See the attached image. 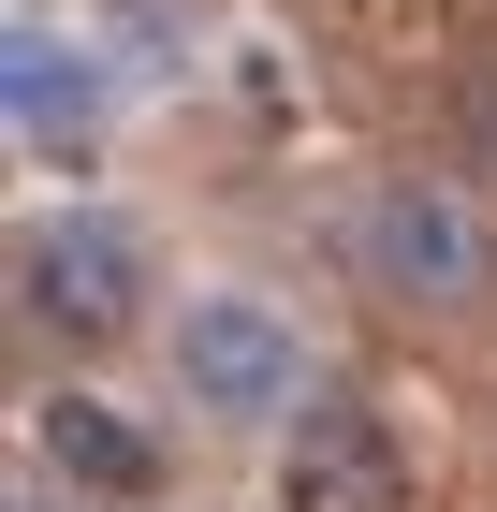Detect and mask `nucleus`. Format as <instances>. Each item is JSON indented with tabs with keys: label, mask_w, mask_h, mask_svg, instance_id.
<instances>
[{
	"label": "nucleus",
	"mask_w": 497,
	"mask_h": 512,
	"mask_svg": "<svg viewBox=\"0 0 497 512\" xmlns=\"http://www.w3.org/2000/svg\"><path fill=\"white\" fill-rule=\"evenodd\" d=\"M351 264H366V293H395V308H483L497 293V220L454 176H381L366 220H351Z\"/></svg>",
	"instance_id": "1"
},
{
	"label": "nucleus",
	"mask_w": 497,
	"mask_h": 512,
	"mask_svg": "<svg viewBox=\"0 0 497 512\" xmlns=\"http://www.w3.org/2000/svg\"><path fill=\"white\" fill-rule=\"evenodd\" d=\"M15 308H30L44 337H74V352L132 337V322H147V235H132L117 205H44L30 235H15Z\"/></svg>",
	"instance_id": "2"
},
{
	"label": "nucleus",
	"mask_w": 497,
	"mask_h": 512,
	"mask_svg": "<svg viewBox=\"0 0 497 512\" xmlns=\"http://www.w3.org/2000/svg\"><path fill=\"white\" fill-rule=\"evenodd\" d=\"M176 395H191L205 425H278L307 395L293 322H278L264 293H191V322H176Z\"/></svg>",
	"instance_id": "3"
},
{
	"label": "nucleus",
	"mask_w": 497,
	"mask_h": 512,
	"mask_svg": "<svg viewBox=\"0 0 497 512\" xmlns=\"http://www.w3.org/2000/svg\"><path fill=\"white\" fill-rule=\"evenodd\" d=\"M278 512H410V439L366 395H307L278 439Z\"/></svg>",
	"instance_id": "4"
},
{
	"label": "nucleus",
	"mask_w": 497,
	"mask_h": 512,
	"mask_svg": "<svg viewBox=\"0 0 497 512\" xmlns=\"http://www.w3.org/2000/svg\"><path fill=\"white\" fill-rule=\"evenodd\" d=\"M44 469L74 483V498H147L161 439L132 425V410H103V395H44Z\"/></svg>",
	"instance_id": "5"
},
{
	"label": "nucleus",
	"mask_w": 497,
	"mask_h": 512,
	"mask_svg": "<svg viewBox=\"0 0 497 512\" xmlns=\"http://www.w3.org/2000/svg\"><path fill=\"white\" fill-rule=\"evenodd\" d=\"M0 88H15V132L30 147H88V59L44 15H15V59H0Z\"/></svg>",
	"instance_id": "6"
},
{
	"label": "nucleus",
	"mask_w": 497,
	"mask_h": 512,
	"mask_svg": "<svg viewBox=\"0 0 497 512\" xmlns=\"http://www.w3.org/2000/svg\"><path fill=\"white\" fill-rule=\"evenodd\" d=\"M15 512H59V498H15Z\"/></svg>",
	"instance_id": "7"
}]
</instances>
